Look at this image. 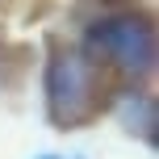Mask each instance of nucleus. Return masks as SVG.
Masks as SVG:
<instances>
[{
  "instance_id": "f257e3e1",
  "label": "nucleus",
  "mask_w": 159,
  "mask_h": 159,
  "mask_svg": "<svg viewBox=\"0 0 159 159\" xmlns=\"http://www.w3.org/2000/svg\"><path fill=\"white\" fill-rule=\"evenodd\" d=\"M46 105L50 121L63 130L84 126L96 113V67L80 50H59L46 67Z\"/></svg>"
},
{
  "instance_id": "f03ea898",
  "label": "nucleus",
  "mask_w": 159,
  "mask_h": 159,
  "mask_svg": "<svg viewBox=\"0 0 159 159\" xmlns=\"http://www.w3.org/2000/svg\"><path fill=\"white\" fill-rule=\"evenodd\" d=\"M88 55L126 75H147L155 67V30L147 17H101L88 30Z\"/></svg>"
},
{
  "instance_id": "7ed1b4c3",
  "label": "nucleus",
  "mask_w": 159,
  "mask_h": 159,
  "mask_svg": "<svg viewBox=\"0 0 159 159\" xmlns=\"http://www.w3.org/2000/svg\"><path fill=\"white\" fill-rule=\"evenodd\" d=\"M117 117H121V126H126L130 134H143L147 143H155L159 117H155V101H151L147 92H126L121 105H117Z\"/></svg>"
},
{
  "instance_id": "20e7f679",
  "label": "nucleus",
  "mask_w": 159,
  "mask_h": 159,
  "mask_svg": "<svg viewBox=\"0 0 159 159\" xmlns=\"http://www.w3.org/2000/svg\"><path fill=\"white\" fill-rule=\"evenodd\" d=\"M38 159H59V155H38Z\"/></svg>"
}]
</instances>
